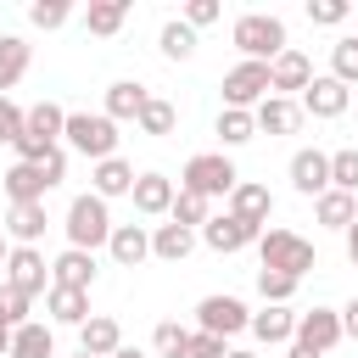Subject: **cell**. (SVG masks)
Wrapping results in <instances>:
<instances>
[{
  "instance_id": "6da1fadb",
  "label": "cell",
  "mask_w": 358,
  "mask_h": 358,
  "mask_svg": "<svg viewBox=\"0 0 358 358\" xmlns=\"http://www.w3.org/2000/svg\"><path fill=\"white\" fill-rule=\"evenodd\" d=\"M62 229H67V246L95 252V246H106V241H112V229H117V224H112V207H106L95 190H84V196H73V201H67V224H62Z\"/></svg>"
},
{
  "instance_id": "7a4b0ae2",
  "label": "cell",
  "mask_w": 358,
  "mask_h": 358,
  "mask_svg": "<svg viewBox=\"0 0 358 358\" xmlns=\"http://www.w3.org/2000/svg\"><path fill=\"white\" fill-rule=\"evenodd\" d=\"M229 39H235V50H241L246 62H274V56L291 50V45H285V22L268 17V11H246V17H235Z\"/></svg>"
},
{
  "instance_id": "3957f363",
  "label": "cell",
  "mask_w": 358,
  "mask_h": 358,
  "mask_svg": "<svg viewBox=\"0 0 358 358\" xmlns=\"http://www.w3.org/2000/svg\"><path fill=\"white\" fill-rule=\"evenodd\" d=\"M62 140L78 151V157H90V162H106V157H117V123L106 117V112H67V129H62Z\"/></svg>"
},
{
  "instance_id": "277c9868",
  "label": "cell",
  "mask_w": 358,
  "mask_h": 358,
  "mask_svg": "<svg viewBox=\"0 0 358 358\" xmlns=\"http://www.w3.org/2000/svg\"><path fill=\"white\" fill-rule=\"evenodd\" d=\"M257 257H263V268H274V274H291V280H302L308 268H319V252H313V241H302L296 229H263V241H257Z\"/></svg>"
},
{
  "instance_id": "5b68a950",
  "label": "cell",
  "mask_w": 358,
  "mask_h": 358,
  "mask_svg": "<svg viewBox=\"0 0 358 358\" xmlns=\"http://www.w3.org/2000/svg\"><path fill=\"white\" fill-rule=\"evenodd\" d=\"M235 185H241V173H235V162H229L224 151H196V157L185 162V173H179V190H196V196H207V201L229 196Z\"/></svg>"
},
{
  "instance_id": "8992f818",
  "label": "cell",
  "mask_w": 358,
  "mask_h": 358,
  "mask_svg": "<svg viewBox=\"0 0 358 358\" xmlns=\"http://www.w3.org/2000/svg\"><path fill=\"white\" fill-rule=\"evenodd\" d=\"M268 62H241V67H229L224 73V106H235V112H257L263 101H268Z\"/></svg>"
},
{
  "instance_id": "52a82bcc",
  "label": "cell",
  "mask_w": 358,
  "mask_h": 358,
  "mask_svg": "<svg viewBox=\"0 0 358 358\" xmlns=\"http://www.w3.org/2000/svg\"><path fill=\"white\" fill-rule=\"evenodd\" d=\"M196 330H207V336L229 341V336L252 330V313H246V302H241V296H201V302H196Z\"/></svg>"
},
{
  "instance_id": "ba28073f",
  "label": "cell",
  "mask_w": 358,
  "mask_h": 358,
  "mask_svg": "<svg viewBox=\"0 0 358 358\" xmlns=\"http://www.w3.org/2000/svg\"><path fill=\"white\" fill-rule=\"evenodd\" d=\"M6 285L22 291L28 302H34L39 291H50V263L39 257V246H11V257H6Z\"/></svg>"
},
{
  "instance_id": "9c48e42d",
  "label": "cell",
  "mask_w": 358,
  "mask_h": 358,
  "mask_svg": "<svg viewBox=\"0 0 358 358\" xmlns=\"http://www.w3.org/2000/svg\"><path fill=\"white\" fill-rule=\"evenodd\" d=\"M336 341H347L341 336V308H308V313H296V347H308V352H330Z\"/></svg>"
},
{
  "instance_id": "30bf717a",
  "label": "cell",
  "mask_w": 358,
  "mask_h": 358,
  "mask_svg": "<svg viewBox=\"0 0 358 358\" xmlns=\"http://www.w3.org/2000/svg\"><path fill=\"white\" fill-rule=\"evenodd\" d=\"M257 241H263V229H252L235 213H218V218L201 224V246H213V252H241V246H257Z\"/></svg>"
},
{
  "instance_id": "8fae6325",
  "label": "cell",
  "mask_w": 358,
  "mask_h": 358,
  "mask_svg": "<svg viewBox=\"0 0 358 358\" xmlns=\"http://www.w3.org/2000/svg\"><path fill=\"white\" fill-rule=\"evenodd\" d=\"M268 84H274V95L296 101V95L313 84V62H308L302 50H285V56H274V62H268Z\"/></svg>"
},
{
  "instance_id": "7c38bea8",
  "label": "cell",
  "mask_w": 358,
  "mask_h": 358,
  "mask_svg": "<svg viewBox=\"0 0 358 358\" xmlns=\"http://www.w3.org/2000/svg\"><path fill=\"white\" fill-rule=\"evenodd\" d=\"M296 101H302V112H308V117H341V112H347V101H352V90H347L341 78H330V73H324V78H313Z\"/></svg>"
},
{
  "instance_id": "4fadbf2b",
  "label": "cell",
  "mask_w": 358,
  "mask_h": 358,
  "mask_svg": "<svg viewBox=\"0 0 358 358\" xmlns=\"http://www.w3.org/2000/svg\"><path fill=\"white\" fill-rule=\"evenodd\" d=\"M291 185H296L302 196H313V201H319V196L330 190V157H324L319 145H302V151L291 157Z\"/></svg>"
},
{
  "instance_id": "5bb4252c",
  "label": "cell",
  "mask_w": 358,
  "mask_h": 358,
  "mask_svg": "<svg viewBox=\"0 0 358 358\" xmlns=\"http://www.w3.org/2000/svg\"><path fill=\"white\" fill-rule=\"evenodd\" d=\"M173 196H179V190H173L168 173H140V179H134V213H140V218H168V213H173Z\"/></svg>"
},
{
  "instance_id": "9a60e30c",
  "label": "cell",
  "mask_w": 358,
  "mask_h": 358,
  "mask_svg": "<svg viewBox=\"0 0 358 358\" xmlns=\"http://www.w3.org/2000/svg\"><path fill=\"white\" fill-rule=\"evenodd\" d=\"M123 347V324L112 319V313H90L84 324H78V352H90V358H112Z\"/></svg>"
},
{
  "instance_id": "2e32d148",
  "label": "cell",
  "mask_w": 358,
  "mask_h": 358,
  "mask_svg": "<svg viewBox=\"0 0 358 358\" xmlns=\"http://www.w3.org/2000/svg\"><path fill=\"white\" fill-rule=\"evenodd\" d=\"M134 162H123V157H106V162H95L90 168V190L101 196V201H112V196H134Z\"/></svg>"
},
{
  "instance_id": "e0dca14e",
  "label": "cell",
  "mask_w": 358,
  "mask_h": 358,
  "mask_svg": "<svg viewBox=\"0 0 358 358\" xmlns=\"http://www.w3.org/2000/svg\"><path fill=\"white\" fill-rule=\"evenodd\" d=\"M0 185H6V201L11 207H28V201H45V173H39V162H11L6 173H0Z\"/></svg>"
},
{
  "instance_id": "ac0fdd59",
  "label": "cell",
  "mask_w": 358,
  "mask_h": 358,
  "mask_svg": "<svg viewBox=\"0 0 358 358\" xmlns=\"http://www.w3.org/2000/svg\"><path fill=\"white\" fill-rule=\"evenodd\" d=\"M229 213H235V218H246L252 229H268V213H274V196H268V185H252V179H241V185L229 190Z\"/></svg>"
},
{
  "instance_id": "d6986e66",
  "label": "cell",
  "mask_w": 358,
  "mask_h": 358,
  "mask_svg": "<svg viewBox=\"0 0 358 358\" xmlns=\"http://www.w3.org/2000/svg\"><path fill=\"white\" fill-rule=\"evenodd\" d=\"M106 252H112L117 268H140V263L151 257V229H145V224H117L112 241H106Z\"/></svg>"
},
{
  "instance_id": "ffe728a7",
  "label": "cell",
  "mask_w": 358,
  "mask_h": 358,
  "mask_svg": "<svg viewBox=\"0 0 358 358\" xmlns=\"http://www.w3.org/2000/svg\"><path fill=\"white\" fill-rule=\"evenodd\" d=\"M50 285L90 291V285H95V252H78V246H67V252L50 263Z\"/></svg>"
},
{
  "instance_id": "44dd1931",
  "label": "cell",
  "mask_w": 358,
  "mask_h": 358,
  "mask_svg": "<svg viewBox=\"0 0 358 358\" xmlns=\"http://www.w3.org/2000/svg\"><path fill=\"white\" fill-rule=\"evenodd\" d=\"M145 101H151V90L140 84V78H117V84H106V117L112 123H123V117H140L145 112Z\"/></svg>"
},
{
  "instance_id": "7402d4cb",
  "label": "cell",
  "mask_w": 358,
  "mask_h": 358,
  "mask_svg": "<svg viewBox=\"0 0 358 358\" xmlns=\"http://www.w3.org/2000/svg\"><path fill=\"white\" fill-rule=\"evenodd\" d=\"M252 117H257V129H263V134H296L308 112H302V101H285V95H268V101H263V106H257Z\"/></svg>"
},
{
  "instance_id": "603a6c76",
  "label": "cell",
  "mask_w": 358,
  "mask_h": 358,
  "mask_svg": "<svg viewBox=\"0 0 358 358\" xmlns=\"http://www.w3.org/2000/svg\"><path fill=\"white\" fill-rule=\"evenodd\" d=\"M190 252H196V229H185V224H157V229H151V257L185 263Z\"/></svg>"
},
{
  "instance_id": "cb8c5ba5",
  "label": "cell",
  "mask_w": 358,
  "mask_h": 358,
  "mask_svg": "<svg viewBox=\"0 0 358 358\" xmlns=\"http://www.w3.org/2000/svg\"><path fill=\"white\" fill-rule=\"evenodd\" d=\"M313 218H319L324 229H352V224H358V196H347V190H324V196L313 201Z\"/></svg>"
},
{
  "instance_id": "d4e9b609",
  "label": "cell",
  "mask_w": 358,
  "mask_h": 358,
  "mask_svg": "<svg viewBox=\"0 0 358 358\" xmlns=\"http://www.w3.org/2000/svg\"><path fill=\"white\" fill-rule=\"evenodd\" d=\"M45 224H50L45 201H28V207H11V213H6V235H11L17 246H34V241L45 235Z\"/></svg>"
},
{
  "instance_id": "484cf974",
  "label": "cell",
  "mask_w": 358,
  "mask_h": 358,
  "mask_svg": "<svg viewBox=\"0 0 358 358\" xmlns=\"http://www.w3.org/2000/svg\"><path fill=\"white\" fill-rule=\"evenodd\" d=\"M252 336H257V341H268V347L296 341V313H291V308H268V302H263V313H252Z\"/></svg>"
},
{
  "instance_id": "4316f807",
  "label": "cell",
  "mask_w": 358,
  "mask_h": 358,
  "mask_svg": "<svg viewBox=\"0 0 358 358\" xmlns=\"http://www.w3.org/2000/svg\"><path fill=\"white\" fill-rule=\"evenodd\" d=\"M45 308L56 324H84L90 319V291H67V285H50L45 291Z\"/></svg>"
},
{
  "instance_id": "83f0119b",
  "label": "cell",
  "mask_w": 358,
  "mask_h": 358,
  "mask_svg": "<svg viewBox=\"0 0 358 358\" xmlns=\"http://www.w3.org/2000/svg\"><path fill=\"white\" fill-rule=\"evenodd\" d=\"M28 62H34V50H28V39L22 34H0V95L28 73Z\"/></svg>"
},
{
  "instance_id": "f1b7e54d",
  "label": "cell",
  "mask_w": 358,
  "mask_h": 358,
  "mask_svg": "<svg viewBox=\"0 0 358 358\" xmlns=\"http://www.w3.org/2000/svg\"><path fill=\"white\" fill-rule=\"evenodd\" d=\"M11 358H56V336H50V324H22L17 336H11Z\"/></svg>"
},
{
  "instance_id": "f546056e",
  "label": "cell",
  "mask_w": 358,
  "mask_h": 358,
  "mask_svg": "<svg viewBox=\"0 0 358 358\" xmlns=\"http://www.w3.org/2000/svg\"><path fill=\"white\" fill-rule=\"evenodd\" d=\"M123 22H129V0H95V6L84 11V28L101 34V39H112Z\"/></svg>"
},
{
  "instance_id": "4dcf8cb0",
  "label": "cell",
  "mask_w": 358,
  "mask_h": 358,
  "mask_svg": "<svg viewBox=\"0 0 358 358\" xmlns=\"http://www.w3.org/2000/svg\"><path fill=\"white\" fill-rule=\"evenodd\" d=\"M157 45H162V56H168V62H190V56H196V28H190L185 17H173V22H162Z\"/></svg>"
},
{
  "instance_id": "1f68e13d",
  "label": "cell",
  "mask_w": 358,
  "mask_h": 358,
  "mask_svg": "<svg viewBox=\"0 0 358 358\" xmlns=\"http://www.w3.org/2000/svg\"><path fill=\"white\" fill-rule=\"evenodd\" d=\"M62 129H67V112H62L56 101H39V106H28V134H39V140L62 145Z\"/></svg>"
},
{
  "instance_id": "d6a6232c",
  "label": "cell",
  "mask_w": 358,
  "mask_h": 358,
  "mask_svg": "<svg viewBox=\"0 0 358 358\" xmlns=\"http://www.w3.org/2000/svg\"><path fill=\"white\" fill-rule=\"evenodd\" d=\"M207 218H213V201H207V196H196V190H179V196H173V213H168V224L201 229Z\"/></svg>"
},
{
  "instance_id": "836d02e7",
  "label": "cell",
  "mask_w": 358,
  "mask_h": 358,
  "mask_svg": "<svg viewBox=\"0 0 358 358\" xmlns=\"http://www.w3.org/2000/svg\"><path fill=\"white\" fill-rule=\"evenodd\" d=\"M134 123H140V134H157V140H162V134H173V123H179V112H173V101H162V95H151V101H145V112H140Z\"/></svg>"
},
{
  "instance_id": "e575fe53",
  "label": "cell",
  "mask_w": 358,
  "mask_h": 358,
  "mask_svg": "<svg viewBox=\"0 0 358 358\" xmlns=\"http://www.w3.org/2000/svg\"><path fill=\"white\" fill-rule=\"evenodd\" d=\"M330 78H341L347 90L358 84V34H347V39L330 45Z\"/></svg>"
},
{
  "instance_id": "d590c367",
  "label": "cell",
  "mask_w": 358,
  "mask_h": 358,
  "mask_svg": "<svg viewBox=\"0 0 358 358\" xmlns=\"http://www.w3.org/2000/svg\"><path fill=\"white\" fill-rule=\"evenodd\" d=\"M252 134H257V117H252V112H235V106L218 112V140H224V145H246Z\"/></svg>"
},
{
  "instance_id": "8d00e7d4",
  "label": "cell",
  "mask_w": 358,
  "mask_h": 358,
  "mask_svg": "<svg viewBox=\"0 0 358 358\" xmlns=\"http://www.w3.org/2000/svg\"><path fill=\"white\" fill-rule=\"evenodd\" d=\"M330 190H347V196H358V145H347V151H330Z\"/></svg>"
},
{
  "instance_id": "74e56055",
  "label": "cell",
  "mask_w": 358,
  "mask_h": 358,
  "mask_svg": "<svg viewBox=\"0 0 358 358\" xmlns=\"http://www.w3.org/2000/svg\"><path fill=\"white\" fill-rule=\"evenodd\" d=\"M257 296H263L268 308H285V302L296 296V280H291V274H274V268H257Z\"/></svg>"
},
{
  "instance_id": "f35d334b",
  "label": "cell",
  "mask_w": 358,
  "mask_h": 358,
  "mask_svg": "<svg viewBox=\"0 0 358 358\" xmlns=\"http://www.w3.org/2000/svg\"><path fill=\"white\" fill-rule=\"evenodd\" d=\"M67 17H73L67 0H34V6H28V22H34V28H62Z\"/></svg>"
},
{
  "instance_id": "ab89813d",
  "label": "cell",
  "mask_w": 358,
  "mask_h": 358,
  "mask_svg": "<svg viewBox=\"0 0 358 358\" xmlns=\"http://www.w3.org/2000/svg\"><path fill=\"white\" fill-rule=\"evenodd\" d=\"M22 129H28V112H22L11 95H0V140H6V145H17V140H22Z\"/></svg>"
},
{
  "instance_id": "60d3db41",
  "label": "cell",
  "mask_w": 358,
  "mask_h": 358,
  "mask_svg": "<svg viewBox=\"0 0 358 358\" xmlns=\"http://www.w3.org/2000/svg\"><path fill=\"white\" fill-rule=\"evenodd\" d=\"M173 358H229V347H224L218 336H207V330H190V341H185Z\"/></svg>"
},
{
  "instance_id": "b9f144b4",
  "label": "cell",
  "mask_w": 358,
  "mask_h": 358,
  "mask_svg": "<svg viewBox=\"0 0 358 358\" xmlns=\"http://www.w3.org/2000/svg\"><path fill=\"white\" fill-rule=\"evenodd\" d=\"M347 17H352L347 0H308V22H319V28H336V22H347Z\"/></svg>"
},
{
  "instance_id": "7bdbcfd3",
  "label": "cell",
  "mask_w": 358,
  "mask_h": 358,
  "mask_svg": "<svg viewBox=\"0 0 358 358\" xmlns=\"http://www.w3.org/2000/svg\"><path fill=\"white\" fill-rule=\"evenodd\" d=\"M151 341H157V352H162V358H173V352H179V347H185V341H190V330H185V324H179V319H162V324H157V336H151Z\"/></svg>"
},
{
  "instance_id": "ee69618b",
  "label": "cell",
  "mask_w": 358,
  "mask_h": 358,
  "mask_svg": "<svg viewBox=\"0 0 358 358\" xmlns=\"http://www.w3.org/2000/svg\"><path fill=\"white\" fill-rule=\"evenodd\" d=\"M0 313H6V324H11V330H22V324H28V296H22V291H11V285H0Z\"/></svg>"
},
{
  "instance_id": "f6af8a7d",
  "label": "cell",
  "mask_w": 358,
  "mask_h": 358,
  "mask_svg": "<svg viewBox=\"0 0 358 358\" xmlns=\"http://www.w3.org/2000/svg\"><path fill=\"white\" fill-rule=\"evenodd\" d=\"M218 17H224L218 0H190V6H185V22H190V28H207V22H218Z\"/></svg>"
},
{
  "instance_id": "bcb514c9",
  "label": "cell",
  "mask_w": 358,
  "mask_h": 358,
  "mask_svg": "<svg viewBox=\"0 0 358 358\" xmlns=\"http://www.w3.org/2000/svg\"><path fill=\"white\" fill-rule=\"evenodd\" d=\"M39 173H45V185H50V190H56V185H62V173H67V151H62V145H56V151H50V157H45V162H39Z\"/></svg>"
},
{
  "instance_id": "7dc6e473",
  "label": "cell",
  "mask_w": 358,
  "mask_h": 358,
  "mask_svg": "<svg viewBox=\"0 0 358 358\" xmlns=\"http://www.w3.org/2000/svg\"><path fill=\"white\" fill-rule=\"evenodd\" d=\"M341 336H347V341H358V296L341 308Z\"/></svg>"
},
{
  "instance_id": "c3c4849f",
  "label": "cell",
  "mask_w": 358,
  "mask_h": 358,
  "mask_svg": "<svg viewBox=\"0 0 358 358\" xmlns=\"http://www.w3.org/2000/svg\"><path fill=\"white\" fill-rule=\"evenodd\" d=\"M347 263H352V268H358V224H352V229H347Z\"/></svg>"
},
{
  "instance_id": "681fc988",
  "label": "cell",
  "mask_w": 358,
  "mask_h": 358,
  "mask_svg": "<svg viewBox=\"0 0 358 358\" xmlns=\"http://www.w3.org/2000/svg\"><path fill=\"white\" fill-rule=\"evenodd\" d=\"M11 336H17V330H6V324H0V358H11Z\"/></svg>"
},
{
  "instance_id": "f907efd6",
  "label": "cell",
  "mask_w": 358,
  "mask_h": 358,
  "mask_svg": "<svg viewBox=\"0 0 358 358\" xmlns=\"http://www.w3.org/2000/svg\"><path fill=\"white\" fill-rule=\"evenodd\" d=\"M285 358H319V352H308V347H296V341H291V352H285Z\"/></svg>"
},
{
  "instance_id": "816d5d0a",
  "label": "cell",
  "mask_w": 358,
  "mask_h": 358,
  "mask_svg": "<svg viewBox=\"0 0 358 358\" xmlns=\"http://www.w3.org/2000/svg\"><path fill=\"white\" fill-rule=\"evenodd\" d=\"M112 358H145V352H140V347H117Z\"/></svg>"
},
{
  "instance_id": "f5cc1de1",
  "label": "cell",
  "mask_w": 358,
  "mask_h": 358,
  "mask_svg": "<svg viewBox=\"0 0 358 358\" xmlns=\"http://www.w3.org/2000/svg\"><path fill=\"white\" fill-rule=\"evenodd\" d=\"M6 257H11V246H6V235H0V268H6Z\"/></svg>"
},
{
  "instance_id": "db71d44e",
  "label": "cell",
  "mask_w": 358,
  "mask_h": 358,
  "mask_svg": "<svg viewBox=\"0 0 358 358\" xmlns=\"http://www.w3.org/2000/svg\"><path fill=\"white\" fill-rule=\"evenodd\" d=\"M229 358H257V352H246V347H229Z\"/></svg>"
},
{
  "instance_id": "11a10c76",
  "label": "cell",
  "mask_w": 358,
  "mask_h": 358,
  "mask_svg": "<svg viewBox=\"0 0 358 358\" xmlns=\"http://www.w3.org/2000/svg\"><path fill=\"white\" fill-rule=\"evenodd\" d=\"M73 358H90V352H73Z\"/></svg>"
}]
</instances>
